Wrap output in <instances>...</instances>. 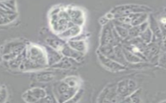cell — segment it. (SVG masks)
I'll use <instances>...</instances> for the list:
<instances>
[{
  "mask_svg": "<svg viewBox=\"0 0 166 103\" xmlns=\"http://www.w3.org/2000/svg\"><path fill=\"white\" fill-rule=\"evenodd\" d=\"M82 32V27L78 25H75L70 28L67 29L64 32L59 34L58 35L60 38L64 40H69L70 39L74 37L77 35L80 34Z\"/></svg>",
  "mask_w": 166,
  "mask_h": 103,
  "instance_id": "30bf717a",
  "label": "cell"
},
{
  "mask_svg": "<svg viewBox=\"0 0 166 103\" xmlns=\"http://www.w3.org/2000/svg\"><path fill=\"white\" fill-rule=\"evenodd\" d=\"M45 68L46 67L41 66L26 57L21 64L19 70L22 71V72H31V71L40 70Z\"/></svg>",
  "mask_w": 166,
  "mask_h": 103,
  "instance_id": "9c48e42d",
  "label": "cell"
},
{
  "mask_svg": "<svg viewBox=\"0 0 166 103\" xmlns=\"http://www.w3.org/2000/svg\"><path fill=\"white\" fill-rule=\"evenodd\" d=\"M7 97V91L5 86L2 85L1 88V91H0V98H1V102H4L5 101Z\"/></svg>",
  "mask_w": 166,
  "mask_h": 103,
  "instance_id": "ffe728a7",
  "label": "cell"
},
{
  "mask_svg": "<svg viewBox=\"0 0 166 103\" xmlns=\"http://www.w3.org/2000/svg\"><path fill=\"white\" fill-rule=\"evenodd\" d=\"M2 4L7 6L9 9L12 10L14 12H16V2L15 0H7V1L1 2Z\"/></svg>",
  "mask_w": 166,
  "mask_h": 103,
  "instance_id": "d6986e66",
  "label": "cell"
},
{
  "mask_svg": "<svg viewBox=\"0 0 166 103\" xmlns=\"http://www.w3.org/2000/svg\"><path fill=\"white\" fill-rule=\"evenodd\" d=\"M68 44L73 49L77 50L80 52L85 54L87 51V44L85 40L82 41H71L68 40Z\"/></svg>",
  "mask_w": 166,
  "mask_h": 103,
  "instance_id": "8fae6325",
  "label": "cell"
},
{
  "mask_svg": "<svg viewBox=\"0 0 166 103\" xmlns=\"http://www.w3.org/2000/svg\"><path fill=\"white\" fill-rule=\"evenodd\" d=\"M60 53L62 54L63 56L72 58V59L79 61V63L82 62V60L84 59V54L73 49L69 46L68 43H66L64 45L61 50H60Z\"/></svg>",
  "mask_w": 166,
  "mask_h": 103,
  "instance_id": "8992f818",
  "label": "cell"
},
{
  "mask_svg": "<svg viewBox=\"0 0 166 103\" xmlns=\"http://www.w3.org/2000/svg\"><path fill=\"white\" fill-rule=\"evenodd\" d=\"M79 88H73L69 86L64 80L57 83L54 85L53 95L57 102H66L73 98L78 91Z\"/></svg>",
  "mask_w": 166,
  "mask_h": 103,
  "instance_id": "6da1fadb",
  "label": "cell"
},
{
  "mask_svg": "<svg viewBox=\"0 0 166 103\" xmlns=\"http://www.w3.org/2000/svg\"><path fill=\"white\" fill-rule=\"evenodd\" d=\"M83 92H84V90L81 88H79V90L77 93H75V95L73 97V98H72L70 100H69L68 102H78L80 99L82 98V95H83Z\"/></svg>",
  "mask_w": 166,
  "mask_h": 103,
  "instance_id": "ac0fdd59",
  "label": "cell"
},
{
  "mask_svg": "<svg viewBox=\"0 0 166 103\" xmlns=\"http://www.w3.org/2000/svg\"><path fill=\"white\" fill-rule=\"evenodd\" d=\"M65 43H66L65 42H62V41L57 40H55V39L47 38L46 40L47 45H48V46L51 47L52 48H54V49H55L59 52H60V50H61V49Z\"/></svg>",
  "mask_w": 166,
  "mask_h": 103,
  "instance_id": "5bb4252c",
  "label": "cell"
},
{
  "mask_svg": "<svg viewBox=\"0 0 166 103\" xmlns=\"http://www.w3.org/2000/svg\"><path fill=\"white\" fill-rule=\"evenodd\" d=\"M18 16L16 13L12 14H5L1 13V25H7L13 22L17 18Z\"/></svg>",
  "mask_w": 166,
  "mask_h": 103,
  "instance_id": "9a60e30c",
  "label": "cell"
},
{
  "mask_svg": "<svg viewBox=\"0 0 166 103\" xmlns=\"http://www.w3.org/2000/svg\"><path fill=\"white\" fill-rule=\"evenodd\" d=\"M62 11V9L60 8V7H55L53 8L52 11H50L49 13V16H53V15H57V14H59L60 12Z\"/></svg>",
  "mask_w": 166,
  "mask_h": 103,
  "instance_id": "603a6c76",
  "label": "cell"
},
{
  "mask_svg": "<svg viewBox=\"0 0 166 103\" xmlns=\"http://www.w3.org/2000/svg\"><path fill=\"white\" fill-rule=\"evenodd\" d=\"M54 79L55 75L52 72H42L38 73L36 75V80L38 82L42 83L51 82Z\"/></svg>",
  "mask_w": 166,
  "mask_h": 103,
  "instance_id": "7c38bea8",
  "label": "cell"
},
{
  "mask_svg": "<svg viewBox=\"0 0 166 103\" xmlns=\"http://www.w3.org/2000/svg\"><path fill=\"white\" fill-rule=\"evenodd\" d=\"M66 10L68 12L69 17L71 18V21L75 25L82 27L84 23V12H82V11L77 8L73 7H69Z\"/></svg>",
  "mask_w": 166,
  "mask_h": 103,
  "instance_id": "5b68a950",
  "label": "cell"
},
{
  "mask_svg": "<svg viewBox=\"0 0 166 103\" xmlns=\"http://www.w3.org/2000/svg\"><path fill=\"white\" fill-rule=\"evenodd\" d=\"M161 21H162V23H166V18H162L161 19Z\"/></svg>",
  "mask_w": 166,
  "mask_h": 103,
  "instance_id": "484cf974",
  "label": "cell"
},
{
  "mask_svg": "<svg viewBox=\"0 0 166 103\" xmlns=\"http://www.w3.org/2000/svg\"><path fill=\"white\" fill-rule=\"evenodd\" d=\"M22 98H23L24 101L27 102L33 103V102H38V100L35 98L28 91V90L22 95Z\"/></svg>",
  "mask_w": 166,
  "mask_h": 103,
  "instance_id": "e0dca14e",
  "label": "cell"
},
{
  "mask_svg": "<svg viewBox=\"0 0 166 103\" xmlns=\"http://www.w3.org/2000/svg\"><path fill=\"white\" fill-rule=\"evenodd\" d=\"M114 26L115 29H116V30L117 32V34L119 35V36L121 38L125 39L127 37V36H129V30H127V29L124 28V27L118 25L114 24Z\"/></svg>",
  "mask_w": 166,
  "mask_h": 103,
  "instance_id": "2e32d148",
  "label": "cell"
},
{
  "mask_svg": "<svg viewBox=\"0 0 166 103\" xmlns=\"http://www.w3.org/2000/svg\"><path fill=\"white\" fill-rule=\"evenodd\" d=\"M27 57L41 66H48L46 52L44 48L36 44H29L27 46Z\"/></svg>",
  "mask_w": 166,
  "mask_h": 103,
  "instance_id": "7a4b0ae2",
  "label": "cell"
},
{
  "mask_svg": "<svg viewBox=\"0 0 166 103\" xmlns=\"http://www.w3.org/2000/svg\"><path fill=\"white\" fill-rule=\"evenodd\" d=\"M28 91L38 100V102L39 101L40 99L45 97L47 95L46 90L44 88H39V87H34V88L28 90Z\"/></svg>",
  "mask_w": 166,
  "mask_h": 103,
  "instance_id": "4fadbf2b",
  "label": "cell"
},
{
  "mask_svg": "<svg viewBox=\"0 0 166 103\" xmlns=\"http://www.w3.org/2000/svg\"><path fill=\"white\" fill-rule=\"evenodd\" d=\"M88 37V35L86 34H83L81 33L77 35V36L73 37L72 39H70L69 40L71 41H82V40H86V39Z\"/></svg>",
  "mask_w": 166,
  "mask_h": 103,
  "instance_id": "44dd1931",
  "label": "cell"
},
{
  "mask_svg": "<svg viewBox=\"0 0 166 103\" xmlns=\"http://www.w3.org/2000/svg\"><path fill=\"white\" fill-rule=\"evenodd\" d=\"M113 25V23H108L106 25L103 26L101 37V46L112 45L114 47L117 44L114 37L112 32Z\"/></svg>",
  "mask_w": 166,
  "mask_h": 103,
  "instance_id": "277c9868",
  "label": "cell"
},
{
  "mask_svg": "<svg viewBox=\"0 0 166 103\" xmlns=\"http://www.w3.org/2000/svg\"><path fill=\"white\" fill-rule=\"evenodd\" d=\"M55 101H53V100L52 99V97L47 95L45 97H44L43 99H40L38 102H55Z\"/></svg>",
  "mask_w": 166,
  "mask_h": 103,
  "instance_id": "7402d4cb",
  "label": "cell"
},
{
  "mask_svg": "<svg viewBox=\"0 0 166 103\" xmlns=\"http://www.w3.org/2000/svg\"><path fill=\"white\" fill-rule=\"evenodd\" d=\"M110 20L108 19L106 16H104V17H102L101 18H100L99 19V23L101 25H106L107 24H108V23H109Z\"/></svg>",
  "mask_w": 166,
  "mask_h": 103,
  "instance_id": "cb8c5ba5",
  "label": "cell"
},
{
  "mask_svg": "<svg viewBox=\"0 0 166 103\" xmlns=\"http://www.w3.org/2000/svg\"><path fill=\"white\" fill-rule=\"evenodd\" d=\"M79 62L77 60L69 58L68 57L63 56V57L60 59L58 63L53 64L52 66L54 68H59V69H69L72 67L75 66V64H77Z\"/></svg>",
  "mask_w": 166,
  "mask_h": 103,
  "instance_id": "ba28073f",
  "label": "cell"
},
{
  "mask_svg": "<svg viewBox=\"0 0 166 103\" xmlns=\"http://www.w3.org/2000/svg\"><path fill=\"white\" fill-rule=\"evenodd\" d=\"M105 16L109 19L110 21H112L113 19H114V14H113L112 12H109V13H107V14L105 15Z\"/></svg>",
  "mask_w": 166,
  "mask_h": 103,
  "instance_id": "d4e9b609",
  "label": "cell"
},
{
  "mask_svg": "<svg viewBox=\"0 0 166 103\" xmlns=\"http://www.w3.org/2000/svg\"><path fill=\"white\" fill-rule=\"evenodd\" d=\"M44 49L47 54L48 66H52L53 64L57 63L63 57L62 54L60 53V52L54 49L48 45L44 47Z\"/></svg>",
  "mask_w": 166,
  "mask_h": 103,
  "instance_id": "52a82bcc",
  "label": "cell"
},
{
  "mask_svg": "<svg viewBox=\"0 0 166 103\" xmlns=\"http://www.w3.org/2000/svg\"><path fill=\"white\" fill-rule=\"evenodd\" d=\"M97 56H98V59L99 60L102 65L107 70L112 71V72H120V71H122L124 69V66L123 64L118 63L117 61L104 56L103 54L100 53L99 51L97 53Z\"/></svg>",
  "mask_w": 166,
  "mask_h": 103,
  "instance_id": "3957f363",
  "label": "cell"
}]
</instances>
